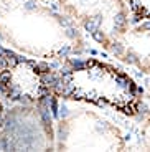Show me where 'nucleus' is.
<instances>
[{
	"mask_svg": "<svg viewBox=\"0 0 150 152\" xmlns=\"http://www.w3.org/2000/svg\"><path fill=\"white\" fill-rule=\"evenodd\" d=\"M56 80L48 66L28 58L0 53V89L15 103H38L55 93Z\"/></svg>",
	"mask_w": 150,
	"mask_h": 152,
	"instance_id": "obj_2",
	"label": "nucleus"
},
{
	"mask_svg": "<svg viewBox=\"0 0 150 152\" xmlns=\"http://www.w3.org/2000/svg\"><path fill=\"white\" fill-rule=\"evenodd\" d=\"M55 93L61 98L112 107L135 116L140 109V89L125 71L99 60H86L66 69L56 80Z\"/></svg>",
	"mask_w": 150,
	"mask_h": 152,
	"instance_id": "obj_1",
	"label": "nucleus"
},
{
	"mask_svg": "<svg viewBox=\"0 0 150 152\" xmlns=\"http://www.w3.org/2000/svg\"><path fill=\"white\" fill-rule=\"evenodd\" d=\"M0 118H2V103H0Z\"/></svg>",
	"mask_w": 150,
	"mask_h": 152,
	"instance_id": "obj_4",
	"label": "nucleus"
},
{
	"mask_svg": "<svg viewBox=\"0 0 150 152\" xmlns=\"http://www.w3.org/2000/svg\"><path fill=\"white\" fill-rule=\"evenodd\" d=\"M130 15L135 22L150 20V0H127Z\"/></svg>",
	"mask_w": 150,
	"mask_h": 152,
	"instance_id": "obj_3",
	"label": "nucleus"
}]
</instances>
